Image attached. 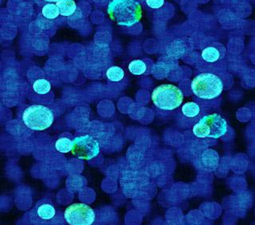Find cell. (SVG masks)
I'll use <instances>...</instances> for the list:
<instances>
[{
	"label": "cell",
	"instance_id": "cell-10",
	"mask_svg": "<svg viewBox=\"0 0 255 225\" xmlns=\"http://www.w3.org/2000/svg\"><path fill=\"white\" fill-rule=\"evenodd\" d=\"M59 13L62 16H70L75 12L77 6L74 0H60L56 2Z\"/></svg>",
	"mask_w": 255,
	"mask_h": 225
},
{
	"label": "cell",
	"instance_id": "cell-1",
	"mask_svg": "<svg viewBox=\"0 0 255 225\" xmlns=\"http://www.w3.org/2000/svg\"><path fill=\"white\" fill-rule=\"evenodd\" d=\"M108 14L119 26H133L142 18V8L135 0H113L108 6Z\"/></svg>",
	"mask_w": 255,
	"mask_h": 225
},
{
	"label": "cell",
	"instance_id": "cell-2",
	"mask_svg": "<svg viewBox=\"0 0 255 225\" xmlns=\"http://www.w3.org/2000/svg\"><path fill=\"white\" fill-rule=\"evenodd\" d=\"M191 87L195 96L202 100H211L220 96L224 84L220 76L210 73H203L194 78Z\"/></svg>",
	"mask_w": 255,
	"mask_h": 225
},
{
	"label": "cell",
	"instance_id": "cell-3",
	"mask_svg": "<svg viewBox=\"0 0 255 225\" xmlns=\"http://www.w3.org/2000/svg\"><path fill=\"white\" fill-rule=\"evenodd\" d=\"M22 123L32 131L42 132L48 129L54 121V115L50 108L41 104L28 106L21 115Z\"/></svg>",
	"mask_w": 255,
	"mask_h": 225
},
{
	"label": "cell",
	"instance_id": "cell-7",
	"mask_svg": "<svg viewBox=\"0 0 255 225\" xmlns=\"http://www.w3.org/2000/svg\"><path fill=\"white\" fill-rule=\"evenodd\" d=\"M64 217L70 225H91L95 221L96 215L89 205L75 203L65 210Z\"/></svg>",
	"mask_w": 255,
	"mask_h": 225
},
{
	"label": "cell",
	"instance_id": "cell-6",
	"mask_svg": "<svg viewBox=\"0 0 255 225\" xmlns=\"http://www.w3.org/2000/svg\"><path fill=\"white\" fill-rule=\"evenodd\" d=\"M58 217L55 205L49 199L38 201L29 213V219L34 225H54Z\"/></svg>",
	"mask_w": 255,
	"mask_h": 225
},
{
	"label": "cell",
	"instance_id": "cell-13",
	"mask_svg": "<svg viewBox=\"0 0 255 225\" xmlns=\"http://www.w3.org/2000/svg\"><path fill=\"white\" fill-rule=\"evenodd\" d=\"M106 76L109 80L113 82H119L125 77L123 69L119 66H112L106 72Z\"/></svg>",
	"mask_w": 255,
	"mask_h": 225
},
{
	"label": "cell",
	"instance_id": "cell-9",
	"mask_svg": "<svg viewBox=\"0 0 255 225\" xmlns=\"http://www.w3.org/2000/svg\"><path fill=\"white\" fill-rule=\"evenodd\" d=\"M226 53L227 50L224 46L219 43H215L207 46V48L202 51L201 58L207 63H216L225 58Z\"/></svg>",
	"mask_w": 255,
	"mask_h": 225
},
{
	"label": "cell",
	"instance_id": "cell-14",
	"mask_svg": "<svg viewBox=\"0 0 255 225\" xmlns=\"http://www.w3.org/2000/svg\"><path fill=\"white\" fill-rule=\"evenodd\" d=\"M73 148V141L69 138L61 137L55 143V148L58 152L62 153H69Z\"/></svg>",
	"mask_w": 255,
	"mask_h": 225
},
{
	"label": "cell",
	"instance_id": "cell-15",
	"mask_svg": "<svg viewBox=\"0 0 255 225\" xmlns=\"http://www.w3.org/2000/svg\"><path fill=\"white\" fill-rule=\"evenodd\" d=\"M42 12L43 16L48 19H54L60 14L58 6L54 3L45 5L42 8Z\"/></svg>",
	"mask_w": 255,
	"mask_h": 225
},
{
	"label": "cell",
	"instance_id": "cell-11",
	"mask_svg": "<svg viewBox=\"0 0 255 225\" xmlns=\"http://www.w3.org/2000/svg\"><path fill=\"white\" fill-rule=\"evenodd\" d=\"M32 90L37 95L44 96V95H46L50 92L51 84L46 79H38L33 83Z\"/></svg>",
	"mask_w": 255,
	"mask_h": 225
},
{
	"label": "cell",
	"instance_id": "cell-17",
	"mask_svg": "<svg viewBox=\"0 0 255 225\" xmlns=\"http://www.w3.org/2000/svg\"><path fill=\"white\" fill-rule=\"evenodd\" d=\"M147 6L152 9H159L163 6L164 0H146Z\"/></svg>",
	"mask_w": 255,
	"mask_h": 225
},
{
	"label": "cell",
	"instance_id": "cell-4",
	"mask_svg": "<svg viewBox=\"0 0 255 225\" xmlns=\"http://www.w3.org/2000/svg\"><path fill=\"white\" fill-rule=\"evenodd\" d=\"M228 130L227 120L219 114H211L203 116L194 126L193 133L196 137L219 139L225 136Z\"/></svg>",
	"mask_w": 255,
	"mask_h": 225
},
{
	"label": "cell",
	"instance_id": "cell-5",
	"mask_svg": "<svg viewBox=\"0 0 255 225\" xmlns=\"http://www.w3.org/2000/svg\"><path fill=\"white\" fill-rule=\"evenodd\" d=\"M151 100L159 109L172 111L181 105L183 94L181 90L173 84H161L153 90Z\"/></svg>",
	"mask_w": 255,
	"mask_h": 225
},
{
	"label": "cell",
	"instance_id": "cell-8",
	"mask_svg": "<svg viewBox=\"0 0 255 225\" xmlns=\"http://www.w3.org/2000/svg\"><path fill=\"white\" fill-rule=\"evenodd\" d=\"M72 153L83 160H91L100 153V144L98 140L90 135L79 136L73 140Z\"/></svg>",
	"mask_w": 255,
	"mask_h": 225
},
{
	"label": "cell",
	"instance_id": "cell-12",
	"mask_svg": "<svg viewBox=\"0 0 255 225\" xmlns=\"http://www.w3.org/2000/svg\"><path fill=\"white\" fill-rule=\"evenodd\" d=\"M183 116L187 118H195L200 113V107L195 102H187L182 107Z\"/></svg>",
	"mask_w": 255,
	"mask_h": 225
},
{
	"label": "cell",
	"instance_id": "cell-18",
	"mask_svg": "<svg viewBox=\"0 0 255 225\" xmlns=\"http://www.w3.org/2000/svg\"><path fill=\"white\" fill-rule=\"evenodd\" d=\"M44 1L49 2H58V1H60V0H44Z\"/></svg>",
	"mask_w": 255,
	"mask_h": 225
},
{
	"label": "cell",
	"instance_id": "cell-16",
	"mask_svg": "<svg viewBox=\"0 0 255 225\" xmlns=\"http://www.w3.org/2000/svg\"><path fill=\"white\" fill-rule=\"evenodd\" d=\"M146 64L141 60H134L130 62L128 70L134 75H141L146 71Z\"/></svg>",
	"mask_w": 255,
	"mask_h": 225
}]
</instances>
